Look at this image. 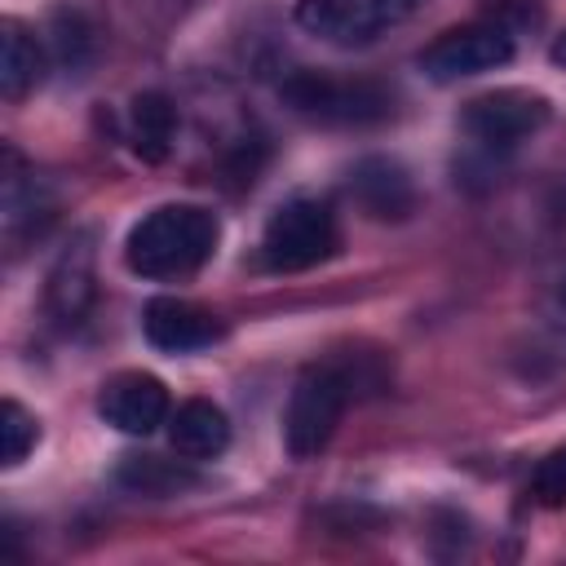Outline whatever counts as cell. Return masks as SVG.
Returning <instances> with one entry per match:
<instances>
[{"instance_id": "277c9868", "label": "cell", "mask_w": 566, "mask_h": 566, "mask_svg": "<svg viewBox=\"0 0 566 566\" xmlns=\"http://www.w3.org/2000/svg\"><path fill=\"white\" fill-rule=\"evenodd\" d=\"M345 402H349L345 371L332 367V363H310L296 376V385L287 394V407H283V447H287V455L292 460H314L332 442V433L345 416Z\"/></svg>"}, {"instance_id": "d6986e66", "label": "cell", "mask_w": 566, "mask_h": 566, "mask_svg": "<svg viewBox=\"0 0 566 566\" xmlns=\"http://www.w3.org/2000/svg\"><path fill=\"white\" fill-rule=\"evenodd\" d=\"M53 44H57V53L71 57V66H75V62H80L75 49H88V31H84V22H80L75 13H57V18H53Z\"/></svg>"}, {"instance_id": "5bb4252c", "label": "cell", "mask_w": 566, "mask_h": 566, "mask_svg": "<svg viewBox=\"0 0 566 566\" xmlns=\"http://www.w3.org/2000/svg\"><path fill=\"white\" fill-rule=\"evenodd\" d=\"M177 137V111L164 93H137L133 111H128V142L137 150V159L146 164H164Z\"/></svg>"}, {"instance_id": "9c48e42d", "label": "cell", "mask_w": 566, "mask_h": 566, "mask_svg": "<svg viewBox=\"0 0 566 566\" xmlns=\"http://www.w3.org/2000/svg\"><path fill=\"white\" fill-rule=\"evenodd\" d=\"M93 296H97V274H93V239L80 234L71 248H62V256L53 261L49 270V283H44V310L57 327H80L84 314L93 310Z\"/></svg>"}, {"instance_id": "3957f363", "label": "cell", "mask_w": 566, "mask_h": 566, "mask_svg": "<svg viewBox=\"0 0 566 566\" xmlns=\"http://www.w3.org/2000/svg\"><path fill=\"white\" fill-rule=\"evenodd\" d=\"M287 111L318 124H380L394 115V93L376 80H340L323 71H292L279 84Z\"/></svg>"}, {"instance_id": "2e32d148", "label": "cell", "mask_w": 566, "mask_h": 566, "mask_svg": "<svg viewBox=\"0 0 566 566\" xmlns=\"http://www.w3.org/2000/svg\"><path fill=\"white\" fill-rule=\"evenodd\" d=\"M49 208L53 203L44 199L35 172H22L18 168V155L9 150V172H4V230H9V239H18L22 226L40 234V226L49 221Z\"/></svg>"}, {"instance_id": "7c38bea8", "label": "cell", "mask_w": 566, "mask_h": 566, "mask_svg": "<svg viewBox=\"0 0 566 566\" xmlns=\"http://www.w3.org/2000/svg\"><path fill=\"white\" fill-rule=\"evenodd\" d=\"M168 438H172V451L186 455V460H217L230 447V420L217 402L186 398L168 416Z\"/></svg>"}, {"instance_id": "6da1fadb", "label": "cell", "mask_w": 566, "mask_h": 566, "mask_svg": "<svg viewBox=\"0 0 566 566\" xmlns=\"http://www.w3.org/2000/svg\"><path fill=\"white\" fill-rule=\"evenodd\" d=\"M221 226L203 203H159L124 239V261L142 279L195 274L217 252Z\"/></svg>"}, {"instance_id": "e0dca14e", "label": "cell", "mask_w": 566, "mask_h": 566, "mask_svg": "<svg viewBox=\"0 0 566 566\" xmlns=\"http://www.w3.org/2000/svg\"><path fill=\"white\" fill-rule=\"evenodd\" d=\"M35 442H40V420L18 398H4L0 402V464L18 469Z\"/></svg>"}, {"instance_id": "30bf717a", "label": "cell", "mask_w": 566, "mask_h": 566, "mask_svg": "<svg viewBox=\"0 0 566 566\" xmlns=\"http://www.w3.org/2000/svg\"><path fill=\"white\" fill-rule=\"evenodd\" d=\"M142 332L164 354H190V349H208L212 340H221L226 327L203 305H190V301H177V296H155L142 310Z\"/></svg>"}, {"instance_id": "8992f818", "label": "cell", "mask_w": 566, "mask_h": 566, "mask_svg": "<svg viewBox=\"0 0 566 566\" xmlns=\"http://www.w3.org/2000/svg\"><path fill=\"white\" fill-rule=\"evenodd\" d=\"M548 115H553V106H548L544 93H531V88H491V93H478V97L464 102L460 128L482 150H513L531 133H539L548 124Z\"/></svg>"}, {"instance_id": "ffe728a7", "label": "cell", "mask_w": 566, "mask_h": 566, "mask_svg": "<svg viewBox=\"0 0 566 566\" xmlns=\"http://www.w3.org/2000/svg\"><path fill=\"white\" fill-rule=\"evenodd\" d=\"M548 57H553V62H557V66H566V35H562V40H557V44H553V49H548Z\"/></svg>"}, {"instance_id": "52a82bcc", "label": "cell", "mask_w": 566, "mask_h": 566, "mask_svg": "<svg viewBox=\"0 0 566 566\" xmlns=\"http://www.w3.org/2000/svg\"><path fill=\"white\" fill-rule=\"evenodd\" d=\"M420 4L424 0H296V22L327 44L354 49L407 22Z\"/></svg>"}, {"instance_id": "5b68a950", "label": "cell", "mask_w": 566, "mask_h": 566, "mask_svg": "<svg viewBox=\"0 0 566 566\" xmlns=\"http://www.w3.org/2000/svg\"><path fill=\"white\" fill-rule=\"evenodd\" d=\"M513 53H517V44L504 22H464V27L442 31L438 40H429L416 53V66L433 84H455V80L495 71V66H509Z\"/></svg>"}, {"instance_id": "9a60e30c", "label": "cell", "mask_w": 566, "mask_h": 566, "mask_svg": "<svg viewBox=\"0 0 566 566\" xmlns=\"http://www.w3.org/2000/svg\"><path fill=\"white\" fill-rule=\"evenodd\" d=\"M115 482L124 491H133V495L168 500V495H181V491L199 486V473L186 469L181 460H164V455H119Z\"/></svg>"}, {"instance_id": "ba28073f", "label": "cell", "mask_w": 566, "mask_h": 566, "mask_svg": "<svg viewBox=\"0 0 566 566\" xmlns=\"http://www.w3.org/2000/svg\"><path fill=\"white\" fill-rule=\"evenodd\" d=\"M97 411H102L106 424H115L119 433H133V438L155 433L172 416L168 389L150 371H119V376H111L102 385V394H97Z\"/></svg>"}, {"instance_id": "ac0fdd59", "label": "cell", "mask_w": 566, "mask_h": 566, "mask_svg": "<svg viewBox=\"0 0 566 566\" xmlns=\"http://www.w3.org/2000/svg\"><path fill=\"white\" fill-rule=\"evenodd\" d=\"M526 495H531L539 509H566V442L553 447V451L531 469Z\"/></svg>"}, {"instance_id": "8fae6325", "label": "cell", "mask_w": 566, "mask_h": 566, "mask_svg": "<svg viewBox=\"0 0 566 566\" xmlns=\"http://www.w3.org/2000/svg\"><path fill=\"white\" fill-rule=\"evenodd\" d=\"M349 199L371 221H407L416 208V186L407 168L389 155H367L349 168Z\"/></svg>"}, {"instance_id": "7a4b0ae2", "label": "cell", "mask_w": 566, "mask_h": 566, "mask_svg": "<svg viewBox=\"0 0 566 566\" xmlns=\"http://www.w3.org/2000/svg\"><path fill=\"white\" fill-rule=\"evenodd\" d=\"M340 248V226L327 199L314 195H296L287 203H279L261 230V261L274 274H296L310 270L318 261H327Z\"/></svg>"}, {"instance_id": "4fadbf2b", "label": "cell", "mask_w": 566, "mask_h": 566, "mask_svg": "<svg viewBox=\"0 0 566 566\" xmlns=\"http://www.w3.org/2000/svg\"><path fill=\"white\" fill-rule=\"evenodd\" d=\"M40 80H44V49L22 22L9 18L0 35V93L9 102H22Z\"/></svg>"}]
</instances>
